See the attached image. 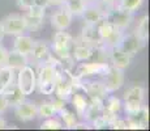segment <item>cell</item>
<instances>
[{
  "mask_svg": "<svg viewBox=\"0 0 150 131\" xmlns=\"http://www.w3.org/2000/svg\"><path fill=\"white\" fill-rule=\"evenodd\" d=\"M38 71H37V89L41 94L51 96L55 92L57 76L55 74L52 66L48 62L38 64Z\"/></svg>",
  "mask_w": 150,
  "mask_h": 131,
  "instance_id": "6da1fadb",
  "label": "cell"
},
{
  "mask_svg": "<svg viewBox=\"0 0 150 131\" xmlns=\"http://www.w3.org/2000/svg\"><path fill=\"white\" fill-rule=\"evenodd\" d=\"M97 30H98V34H99V38L102 41L103 46H106V47L116 46L124 34L123 29L117 28L116 25L107 21L106 19L102 20L97 25Z\"/></svg>",
  "mask_w": 150,
  "mask_h": 131,
  "instance_id": "7a4b0ae2",
  "label": "cell"
},
{
  "mask_svg": "<svg viewBox=\"0 0 150 131\" xmlns=\"http://www.w3.org/2000/svg\"><path fill=\"white\" fill-rule=\"evenodd\" d=\"M74 38L67 30H59L54 34L52 43H51V51L56 58H67L72 55V47H73Z\"/></svg>",
  "mask_w": 150,
  "mask_h": 131,
  "instance_id": "3957f363",
  "label": "cell"
},
{
  "mask_svg": "<svg viewBox=\"0 0 150 131\" xmlns=\"http://www.w3.org/2000/svg\"><path fill=\"white\" fill-rule=\"evenodd\" d=\"M110 63L107 62H96V60H88L81 62L77 67H74L73 75L80 79H93L102 77L108 69Z\"/></svg>",
  "mask_w": 150,
  "mask_h": 131,
  "instance_id": "277c9868",
  "label": "cell"
},
{
  "mask_svg": "<svg viewBox=\"0 0 150 131\" xmlns=\"http://www.w3.org/2000/svg\"><path fill=\"white\" fill-rule=\"evenodd\" d=\"M16 84L25 96H30L37 91V72L30 64L16 71Z\"/></svg>",
  "mask_w": 150,
  "mask_h": 131,
  "instance_id": "5b68a950",
  "label": "cell"
},
{
  "mask_svg": "<svg viewBox=\"0 0 150 131\" xmlns=\"http://www.w3.org/2000/svg\"><path fill=\"white\" fill-rule=\"evenodd\" d=\"M80 91H82L88 96L89 100L96 101H105L106 97L110 94L103 84L102 79H81L80 83Z\"/></svg>",
  "mask_w": 150,
  "mask_h": 131,
  "instance_id": "8992f818",
  "label": "cell"
},
{
  "mask_svg": "<svg viewBox=\"0 0 150 131\" xmlns=\"http://www.w3.org/2000/svg\"><path fill=\"white\" fill-rule=\"evenodd\" d=\"M145 88L142 85H134L129 87L123 96V107H124V113L128 112H133V110L141 107L142 105H145Z\"/></svg>",
  "mask_w": 150,
  "mask_h": 131,
  "instance_id": "52a82bcc",
  "label": "cell"
},
{
  "mask_svg": "<svg viewBox=\"0 0 150 131\" xmlns=\"http://www.w3.org/2000/svg\"><path fill=\"white\" fill-rule=\"evenodd\" d=\"M46 9L47 8L33 5L22 13L28 31H39L46 22Z\"/></svg>",
  "mask_w": 150,
  "mask_h": 131,
  "instance_id": "ba28073f",
  "label": "cell"
},
{
  "mask_svg": "<svg viewBox=\"0 0 150 131\" xmlns=\"http://www.w3.org/2000/svg\"><path fill=\"white\" fill-rule=\"evenodd\" d=\"M74 89V84H73V72H67L64 71L62 75L57 76L56 80V87H55V97L64 100L65 102H69Z\"/></svg>",
  "mask_w": 150,
  "mask_h": 131,
  "instance_id": "9c48e42d",
  "label": "cell"
},
{
  "mask_svg": "<svg viewBox=\"0 0 150 131\" xmlns=\"http://www.w3.org/2000/svg\"><path fill=\"white\" fill-rule=\"evenodd\" d=\"M105 19L107 20V21L112 22L114 25H116L117 28L123 29L124 31H127V29L131 26L132 21H133V19H134V13L114 5V7H111L107 12H106Z\"/></svg>",
  "mask_w": 150,
  "mask_h": 131,
  "instance_id": "30bf717a",
  "label": "cell"
},
{
  "mask_svg": "<svg viewBox=\"0 0 150 131\" xmlns=\"http://www.w3.org/2000/svg\"><path fill=\"white\" fill-rule=\"evenodd\" d=\"M128 130H146L149 127V109L146 105L133 110V112L125 113Z\"/></svg>",
  "mask_w": 150,
  "mask_h": 131,
  "instance_id": "8fae6325",
  "label": "cell"
},
{
  "mask_svg": "<svg viewBox=\"0 0 150 131\" xmlns=\"http://www.w3.org/2000/svg\"><path fill=\"white\" fill-rule=\"evenodd\" d=\"M100 79H102V81H103V84H105L107 92L108 93H115L124 85L125 74H124V69L117 68V67L110 64L108 69L106 71V74L103 75Z\"/></svg>",
  "mask_w": 150,
  "mask_h": 131,
  "instance_id": "7c38bea8",
  "label": "cell"
},
{
  "mask_svg": "<svg viewBox=\"0 0 150 131\" xmlns=\"http://www.w3.org/2000/svg\"><path fill=\"white\" fill-rule=\"evenodd\" d=\"M106 12H107V8L103 7L98 0H94V1L86 3L85 9H83V12L81 13L80 17H82L85 24L98 25L102 20H105Z\"/></svg>",
  "mask_w": 150,
  "mask_h": 131,
  "instance_id": "4fadbf2b",
  "label": "cell"
},
{
  "mask_svg": "<svg viewBox=\"0 0 150 131\" xmlns=\"http://www.w3.org/2000/svg\"><path fill=\"white\" fill-rule=\"evenodd\" d=\"M13 112L16 119L22 123H29V122H33L38 118V106L34 101L28 100V98H25L18 105H16L13 107Z\"/></svg>",
  "mask_w": 150,
  "mask_h": 131,
  "instance_id": "5bb4252c",
  "label": "cell"
},
{
  "mask_svg": "<svg viewBox=\"0 0 150 131\" xmlns=\"http://www.w3.org/2000/svg\"><path fill=\"white\" fill-rule=\"evenodd\" d=\"M0 22H1L3 28H4V33L9 34V36H18V34H24L28 31L22 14L18 13L7 14Z\"/></svg>",
  "mask_w": 150,
  "mask_h": 131,
  "instance_id": "9a60e30c",
  "label": "cell"
},
{
  "mask_svg": "<svg viewBox=\"0 0 150 131\" xmlns=\"http://www.w3.org/2000/svg\"><path fill=\"white\" fill-rule=\"evenodd\" d=\"M51 55H52V51H51V47L47 43V41L34 39L33 49H31L30 54H29V62L38 66V64H42V63L48 62Z\"/></svg>",
  "mask_w": 150,
  "mask_h": 131,
  "instance_id": "2e32d148",
  "label": "cell"
},
{
  "mask_svg": "<svg viewBox=\"0 0 150 131\" xmlns=\"http://www.w3.org/2000/svg\"><path fill=\"white\" fill-rule=\"evenodd\" d=\"M117 46H119L124 52H127L129 57L133 58L134 55H137L138 52L145 47L146 43L142 42L133 31H132V33H125V31H124L122 39L119 41Z\"/></svg>",
  "mask_w": 150,
  "mask_h": 131,
  "instance_id": "e0dca14e",
  "label": "cell"
},
{
  "mask_svg": "<svg viewBox=\"0 0 150 131\" xmlns=\"http://www.w3.org/2000/svg\"><path fill=\"white\" fill-rule=\"evenodd\" d=\"M72 21H73V14L69 12L64 5H59L57 9L50 17V24L56 31L67 30L72 25Z\"/></svg>",
  "mask_w": 150,
  "mask_h": 131,
  "instance_id": "ac0fdd59",
  "label": "cell"
},
{
  "mask_svg": "<svg viewBox=\"0 0 150 131\" xmlns=\"http://www.w3.org/2000/svg\"><path fill=\"white\" fill-rule=\"evenodd\" d=\"M94 50L96 49L89 46L88 43H85L83 41L77 37L73 41V47H72V57L76 60V63H81V62H88L91 60L94 55Z\"/></svg>",
  "mask_w": 150,
  "mask_h": 131,
  "instance_id": "d6986e66",
  "label": "cell"
},
{
  "mask_svg": "<svg viewBox=\"0 0 150 131\" xmlns=\"http://www.w3.org/2000/svg\"><path fill=\"white\" fill-rule=\"evenodd\" d=\"M107 57L110 64L122 69L128 68L132 62V57H129L127 52H124L117 45L107 49Z\"/></svg>",
  "mask_w": 150,
  "mask_h": 131,
  "instance_id": "ffe728a7",
  "label": "cell"
},
{
  "mask_svg": "<svg viewBox=\"0 0 150 131\" xmlns=\"http://www.w3.org/2000/svg\"><path fill=\"white\" fill-rule=\"evenodd\" d=\"M4 97L5 102H7L8 107H14L16 105H18L21 101H24L26 98V96L22 93V91L18 88V85L16 84V81L11 83L8 87H5L3 91H0Z\"/></svg>",
  "mask_w": 150,
  "mask_h": 131,
  "instance_id": "44dd1931",
  "label": "cell"
},
{
  "mask_svg": "<svg viewBox=\"0 0 150 131\" xmlns=\"http://www.w3.org/2000/svg\"><path fill=\"white\" fill-rule=\"evenodd\" d=\"M79 37L85 43H88L89 46H91V47H94V49L103 46L102 41H100V38H99V34H98L97 25L85 24L83 28L81 29V34H80Z\"/></svg>",
  "mask_w": 150,
  "mask_h": 131,
  "instance_id": "7402d4cb",
  "label": "cell"
},
{
  "mask_svg": "<svg viewBox=\"0 0 150 131\" xmlns=\"http://www.w3.org/2000/svg\"><path fill=\"white\" fill-rule=\"evenodd\" d=\"M69 102L73 105L76 115L82 119L83 113H85L86 107H88V105H89L88 96H86L82 91H74L73 94H72V97H71V100H69Z\"/></svg>",
  "mask_w": 150,
  "mask_h": 131,
  "instance_id": "603a6c76",
  "label": "cell"
},
{
  "mask_svg": "<svg viewBox=\"0 0 150 131\" xmlns=\"http://www.w3.org/2000/svg\"><path fill=\"white\" fill-rule=\"evenodd\" d=\"M34 45V39L33 37L28 36V34H18V36H14V41H13V50L21 52V54L29 57L31 49Z\"/></svg>",
  "mask_w": 150,
  "mask_h": 131,
  "instance_id": "cb8c5ba5",
  "label": "cell"
},
{
  "mask_svg": "<svg viewBox=\"0 0 150 131\" xmlns=\"http://www.w3.org/2000/svg\"><path fill=\"white\" fill-rule=\"evenodd\" d=\"M30 64L29 62V57L26 55L21 54V52L12 50V51H8V58H7V66L13 68L14 71H18L20 68H22L24 66Z\"/></svg>",
  "mask_w": 150,
  "mask_h": 131,
  "instance_id": "d4e9b609",
  "label": "cell"
},
{
  "mask_svg": "<svg viewBox=\"0 0 150 131\" xmlns=\"http://www.w3.org/2000/svg\"><path fill=\"white\" fill-rule=\"evenodd\" d=\"M56 115H59V119L62 121L64 129L74 130V126H76V123L79 122V117L76 115V113L71 112L67 106H64L63 109H60Z\"/></svg>",
  "mask_w": 150,
  "mask_h": 131,
  "instance_id": "484cf974",
  "label": "cell"
},
{
  "mask_svg": "<svg viewBox=\"0 0 150 131\" xmlns=\"http://www.w3.org/2000/svg\"><path fill=\"white\" fill-rule=\"evenodd\" d=\"M13 81H16V71L8 66L0 67V91H3Z\"/></svg>",
  "mask_w": 150,
  "mask_h": 131,
  "instance_id": "4316f807",
  "label": "cell"
},
{
  "mask_svg": "<svg viewBox=\"0 0 150 131\" xmlns=\"http://www.w3.org/2000/svg\"><path fill=\"white\" fill-rule=\"evenodd\" d=\"M133 33L136 34L142 42L148 43V39H149V16L148 14H145V16H142L140 19V21H138V24H137Z\"/></svg>",
  "mask_w": 150,
  "mask_h": 131,
  "instance_id": "83f0119b",
  "label": "cell"
},
{
  "mask_svg": "<svg viewBox=\"0 0 150 131\" xmlns=\"http://www.w3.org/2000/svg\"><path fill=\"white\" fill-rule=\"evenodd\" d=\"M86 0H65L64 7L73 14V17H80L86 7Z\"/></svg>",
  "mask_w": 150,
  "mask_h": 131,
  "instance_id": "f1b7e54d",
  "label": "cell"
},
{
  "mask_svg": "<svg viewBox=\"0 0 150 131\" xmlns=\"http://www.w3.org/2000/svg\"><path fill=\"white\" fill-rule=\"evenodd\" d=\"M115 5L119 8H123L125 11H129L132 13H136L140 11L144 5V0H116Z\"/></svg>",
  "mask_w": 150,
  "mask_h": 131,
  "instance_id": "f546056e",
  "label": "cell"
},
{
  "mask_svg": "<svg viewBox=\"0 0 150 131\" xmlns=\"http://www.w3.org/2000/svg\"><path fill=\"white\" fill-rule=\"evenodd\" d=\"M37 106H38V118L46 119L56 115V109H55L52 101H42Z\"/></svg>",
  "mask_w": 150,
  "mask_h": 131,
  "instance_id": "4dcf8cb0",
  "label": "cell"
},
{
  "mask_svg": "<svg viewBox=\"0 0 150 131\" xmlns=\"http://www.w3.org/2000/svg\"><path fill=\"white\" fill-rule=\"evenodd\" d=\"M39 129H42V130H63L64 126H63L62 121H60L59 118H56V115H55V117L43 119Z\"/></svg>",
  "mask_w": 150,
  "mask_h": 131,
  "instance_id": "1f68e13d",
  "label": "cell"
},
{
  "mask_svg": "<svg viewBox=\"0 0 150 131\" xmlns=\"http://www.w3.org/2000/svg\"><path fill=\"white\" fill-rule=\"evenodd\" d=\"M108 129H112V130H128V125H127L125 117H123L122 114L116 115V117H115L108 123Z\"/></svg>",
  "mask_w": 150,
  "mask_h": 131,
  "instance_id": "d6a6232c",
  "label": "cell"
},
{
  "mask_svg": "<svg viewBox=\"0 0 150 131\" xmlns=\"http://www.w3.org/2000/svg\"><path fill=\"white\" fill-rule=\"evenodd\" d=\"M91 129H96V130H103V129H108V122L105 119L103 115L96 118L93 122L90 123Z\"/></svg>",
  "mask_w": 150,
  "mask_h": 131,
  "instance_id": "836d02e7",
  "label": "cell"
},
{
  "mask_svg": "<svg viewBox=\"0 0 150 131\" xmlns=\"http://www.w3.org/2000/svg\"><path fill=\"white\" fill-rule=\"evenodd\" d=\"M7 58H8V50L0 42V67L7 66Z\"/></svg>",
  "mask_w": 150,
  "mask_h": 131,
  "instance_id": "e575fe53",
  "label": "cell"
},
{
  "mask_svg": "<svg viewBox=\"0 0 150 131\" xmlns=\"http://www.w3.org/2000/svg\"><path fill=\"white\" fill-rule=\"evenodd\" d=\"M16 3L18 5V8H21L22 11H26L34 5V0H16Z\"/></svg>",
  "mask_w": 150,
  "mask_h": 131,
  "instance_id": "d590c367",
  "label": "cell"
},
{
  "mask_svg": "<svg viewBox=\"0 0 150 131\" xmlns=\"http://www.w3.org/2000/svg\"><path fill=\"white\" fill-rule=\"evenodd\" d=\"M51 101H52L55 109H56V114H57V112H59L60 109H63L64 106H67V102H65L64 100H60V98H57V97H55L54 100H51Z\"/></svg>",
  "mask_w": 150,
  "mask_h": 131,
  "instance_id": "8d00e7d4",
  "label": "cell"
},
{
  "mask_svg": "<svg viewBox=\"0 0 150 131\" xmlns=\"http://www.w3.org/2000/svg\"><path fill=\"white\" fill-rule=\"evenodd\" d=\"M7 109H8V105H7V102H5V100H4V97H3L1 92H0V115L4 114V112Z\"/></svg>",
  "mask_w": 150,
  "mask_h": 131,
  "instance_id": "74e56055",
  "label": "cell"
},
{
  "mask_svg": "<svg viewBox=\"0 0 150 131\" xmlns=\"http://www.w3.org/2000/svg\"><path fill=\"white\" fill-rule=\"evenodd\" d=\"M98 1H99L100 4L103 5V7L107 8V11H108L110 8L114 7V5H115V1H116V0H98Z\"/></svg>",
  "mask_w": 150,
  "mask_h": 131,
  "instance_id": "f35d334b",
  "label": "cell"
},
{
  "mask_svg": "<svg viewBox=\"0 0 150 131\" xmlns=\"http://www.w3.org/2000/svg\"><path fill=\"white\" fill-rule=\"evenodd\" d=\"M65 0H48V7H59L64 4Z\"/></svg>",
  "mask_w": 150,
  "mask_h": 131,
  "instance_id": "ab89813d",
  "label": "cell"
},
{
  "mask_svg": "<svg viewBox=\"0 0 150 131\" xmlns=\"http://www.w3.org/2000/svg\"><path fill=\"white\" fill-rule=\"evenodd\" d=\"M34 5L47 8V7H48V0H34Z\"/></svg>",
  "mask_w": 150,
  "mask_h": 131,
  "instance_id": "60d3db41",
  "label": "cell"
},
{
  "mask_svg": "<svg viewBox=\"0 0 150 131\" xmlns=\"http://www.w3.org/2000/svg\"><path fill=\"white\" fill-rule=\"evenodd\" d=\"M3 129H8V123H7V121L0 115V130H3Z\"/></svg>",
  "mask_w": 150,
  "mask_h": 131,
  "instance_id": "b9f144b4",
  "label": "cell"
},
{
  "mask_svg": "<svg viewBox=\"0 0 150 131\" xmlns=\"http://www.w3.org/2000/svg\"><path fill=\"white\" fill-rule=\"evenodd\" d=\"M4 36H5V33H4V28H3L1 22H0V42H1V41L4 39Z\"/></svg>",
  "mask_w": 150,
  "mask_h": 131,
  "instance_id": "7bdbcfd3",
  "label": "cell"
},
{
  "mask_svg": "<svg viewBox=\"0 0 150 131\" xmlns=\"http://www.w3.org/2000/svg\"><path fill=\"white\" fill-rule=\"evenodd\" d=\"M86 1H94V0H86Z\"/></svg>",
  "mask_w": 150,
  "mask_h": 131,
  "instance_id": "ee69618b",
  "label": "cell"
}]
</instances>
